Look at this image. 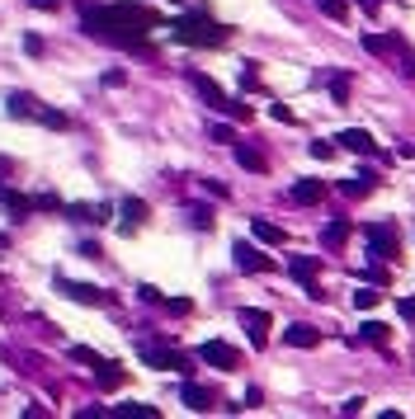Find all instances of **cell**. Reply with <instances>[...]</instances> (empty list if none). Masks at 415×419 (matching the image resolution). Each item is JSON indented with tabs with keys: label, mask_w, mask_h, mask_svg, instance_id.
<instances>
[{
	"label": "cell",
	"mask_w": 415,
	"mask_h": 419,
	"mask_svg": "<svg viewBox=\"0 0 415 419\" xmlns=\"http://www.w3.org/2000/svg\"><path fill=\"white\" fill-rule=\"evenodd\" d=\"M109 415H118V419H156L160 410L156 405H142V401H123V405H113Z\"/></svg>",
	"instance_id": "cell-19"
},
{
	"label": "cell",
	"mask_w": 415,
	"mask_h": 419,
	"mask_svg": "<svg viewBox=\"0 0 415 419\" xmlns=\"http://www.w3.org/2000/svg\"><path fill=\"white\" fill-rule=\"evenodd\" d=\"M62 217H71V221H109L113 217V207L109 202H62Z\"/></svg>",
	"instance_id": "cell-13"
},
{
	"label": "cell",
	"mask_w": 415,
	"mask_h": 419,
	"mask_svg": "<svg viewBox=\"0 0 415 419\" xmlns=\"http://www.w3.org/2000/svg\"><path fill=\"white\" fill-rule=\"evenodd\" d=\"M345 240H350V221H331V226L321 231V245L326 250H340Z\"/></svg>",
	"instance_id": "cell-23"
},
{
	"label": "cell",
	"mask_w": 415,
	"mask_h": 419,
	"mask_svg": "<svg viewBox=\"0 0 415 419\" xmlns=\"http://www.w3.org/2000/svg\"><path fill=\"white\" fill-rule=\"evenodd\" d=\"M378 302H383V292H378L373 283H368V288H359V292H354V307H359V311H373V307H378Z\"/></svg>",
	"instance_id": "cell-26"
},
{
	"label": "cell",
	"mask_w": 415,
	"mask_h": 419,
	"mask_svg": "<svg viewBox=\"0 0 415 419\" xmlns=\"http://www.w3.org/2000/svg\"><path fill=\"white\" fill-rule=\"evenodd\" d=\"M189 85L198 90V99H203L208 109H217V113H231L236 123H245V118H250V109H245L241 99H231V94H226V90H222V85H217L212 76H203V71H189Z\"/></svg>",
	"instance_id": "cell-4"
},
{
	"label": "cell",
	"mask_w": 415,
	"mask_h": 419,
	"mask_svg": "<svg viewBox=\"0 0 415 419\" xmlns=\"http://www.w3.org/2000/svg\"><path fill=\"white\" fill-rule=\"evenodd\" d=\"M5 109H10V118H33V123H43V127H71V118H66L62 109H48L38 94H24V90H10V99H5Z\"/></svg>",
	"instance_id": "cell-3"
},
{
	"label": "cell",
	"mask_w": 415,
	"mask_h": 419,
	"mask_svg": "<svg viewBox=\"0 0 415 419\" xmlns=\"http://www.w3.org/2000/svg\"><path fill=\"white\" fill-rule=\"evenodd\" d=\"M189 221L198 231H212V212H208V207H189Z\"/></svg>",
	"instance_id": "cell-29"
},
{
	"label": "cell",
	"mask_w": 415,
	"mask_h": 419,
	"mask_svg": "<svg viewBox=\"0 0 415 419\" xmlns=\"http://www.w3.org/2000/svg\"><path fill=\"white\" fill-rule=\"evenodd\" d=\"M340 151H354V155H368V160H378V155H383V146H378V141L368 137L364 127H345V132H340ZM387 160V155H383Z\"/></svg>",
	"instance_id": "cell-11"
},
{
	"label": "cell",
	"mask_w": 415,
	"mask_h": 419,
	"mask_svg": "<svg viewBox=\"0 0 415 419\" xmlns=\"http://www.w3.org/2000/svg\"><path fill=\"white\" fill-rule=\"evenodd\" d=\"M231 259H236V269L241 273H269V254H260L255 245H250V240H236V245H231Z\"/></svg>",
	"instance_id": "cell-12"
},
{
	"label": "cell",
	"mask_w": 415,
	"mask_h": 419,
	"mask_svg": "<svg viewBox=\"0 0 415 419\" xmlns=\"http://www.w3.org/2000/svg\"><path fill=\"white\" fill-rule=\"evenodd\" d=\"M241 85H245V90H255V85H260V76H255V66H245V71H241Z\"/></svg>",
	"instance_id": "cell-37"
},
{
	"label": "cell",
	"mask_w": 415,
	"mask_h": 419,
	"mask_svg": "<svg viewBox=\"0 0 415 419\" xmlns=\"http://www.w3.org/2000/svg\"><path fill=\"white\" fill-rule=\"evenodd\" d=\"M250 231H255V240H260V245H283V240H288V236H283V226H274L269 217H255V221H250Z\"/></svg>",
	"instance_id": "cell-17"
},
{
	"label": "cell",
	"mask_w": 415,
	"mask_h": 419,
	"mask_svg": "<svg viewBox=\"0 0 415 419\" xmlns=\"http://www.w3.org/2000/svg\"><path fill=\"white\" fill-rule=\"evenodd\" d=\"M137 354H142V363H151L160 373H193L189 358L175 354V349H165V344H137Z\"/></svg>",
	"instance_id": "cell-6"
},
{
	"label": "cell",
	"mask_w": 415,
	"mask_h": 419,
	"mask_svg": "<svg viewBox=\"0 0 415 419\" xmlns=\"http://www.w3.org/2000/svg\"><path fill=\"white\" fill-rule=\"evenodd\" d=\"M24 52H29V57H38V52H43V38H38V33H29V38H24Z\"/></svg>",
	"instance_id": "cell-35"
},
{
	"label": "cell",
	"mask_w": 415,
	"mask_h": 419,
	"mask_svg": "<svg viewBox=\"0 0 415 419\" xmlns=\"http://www.w3.org/2000/svg\"><path fill=\"white\" fill-rule=\"evenodd\" d=\"M179 396H184V405H189V410H212V396H208L203 387H193V382H184V391H179Z\"/></svg>",
	"instance_id": "cell-24"
},
{
	"label": "cell",
	"mask_w": 415,
	"mask_h": 419,
	"mask_svg": "<svg viewBox=\"0 0 415 419\" xmlns=\"http://www.w3.org/2000/svg\"><path fill=\"white\" fill-rule=\"evenodd\" d=\"M71 358H76V363H90V368H99V363H104V358H99L95 349H85V344H76V349H71Z\"/></svg>",
	"instance_id": "cell-30"
},
{
	"label": "cell",
	"mask_w": 415,
	"mask_h": 419,
	"mask_svg": "<svg viewBox=\"0 0 415 419\" xmlns=\"http://www.w3.org/2000/svg\"><path fill=\"white\" fill-rule=\"evenodd\" d=\"M236 321L241 325H245V335H250V344H255V349H264V344H269V311H260V307H241L236 311Z\"/></svg>",
	"instance_id": "cell-10"
},
{
	"label": "cell",
	"mask_w": 415,
	"mask_h": 419,
	"mask_svg": "<svg viewBox=\"0 0 415 419\" xmlns=\"http://www.w3.org/2000/svg\"><path fill=\"white\" fill-rule=\"evenodd\" d=\"M364 405H368V401H364V396H350V401L340 405V410H345V415H359V410H364Z\"/></svg>",
	"instance_id": "cell-36"
},
{
	"label": "cell",
	"mask_w": 415,
	"mask_h": 419,
	"mask_svg": "<svg viewBox=\"0 0 415 419\" xmlns=\"http://www.w3.org/2000/svg\"><path fill=\"white\" fill-rule=\"evenodd\" d=\"M397 311H401V321H415V297H401Z\"/></svg>",
	"instance_id": "cell-34"
},
{
	"label": "cell",
	"mask_w": 415,
	"mask_h": 419,
	"mask_svg": "<svg viewBox=\"0 0 415 419\" xmlns=\"http://www.w3.org/2000/svg\"><path fill=\"white\" fill-rule=\"evenodd\" d=\"M288 273H293V278H298V283L307 288V297H317V302L326 297V288L317 283V273H321V259H307V254H293V259H288Z\"/></svg>",
	"instance_id": "cell-9"
},
{
	"label": "cell",
	"mask_w": 415,
	"mask_h": 419,
	"mask_svg": "<svg viewBox=\"0 0 415 419\" xmlns=\"http://www.w3.org/2000/svg\"><path fill=\"white\" fill-rule=\"evenodd\" d=\"M160 307L170 311V316H189V311H193V302H189V297H165Z\"/></svg>",
	"instance_id": "cell-27"
},
{
	"label": "cell",
	"mask_w": 415,
	"mask_h": 419,
	"mask_svg": "<svg viewBox=\"0 0 415 419\" xmlns=\"http://www.w3.org/2000/svg\"><path fill=\"white\" fill-rule=\"evenodd\" d=\"M95 377H99V387H104V391H113V387H123V377H128V373H123L118 363H109V358H104V363L95 368Z\"/></svg>",
	"instance_id": "cell-21"
},
{
	"label": "cell",
	"mask_w": 415,
	"mask_h": 419,
	"mask_svg": "<svg viewBox=\"0 0 415 419\" xmlns=\"http://www.w3.org/2000/svg\"><path fill=\"white\" fill-rule=\"evenodd\" d=\"M331 99H336V104H350V76L331 80Z\"/></svg>",
	"instance_id": "cell-28"
},
{
	"label": "cell",
	"mask_w": 415,
	"mask_h": 419,
	"mask_svg": "<svg viewBox=\"0 0 415 419\" xmlns=\"http://www.w3.org/2000/svg\"><path fill=\"white\" fill-rule=\"evenodd\" d=\"M5 245H10V236H5V231H0V250H5Z\"/></svg>",
	"instance_id": "cell-41"
},
{
	"label": "cell",
	"mask_w": 415,
	"mask_h": 419,
	"mask_svg": "<svg viewBox=\"0 0 415 419\" xmlns=\"http://www.w3.org/2000/svg\"><path fill=\"white\" fill-rule=\"evenodd\" d=\"M231 151H236V165H241V170H250V174H264V170H269V155L260 151V146H245V141H236Z\"/></svg>",
	"instance_id": "cell-14"
},
{
	"label": "cell",
	"mask_w": 415,
	"mask_h": 419,
	"mask_svg": "<svg viewBox=\"0 0 415 419\" xmlns=\"http://www.w3.org/2000/svg\"><path fill=\"white\" fill-rule=\"evenodd\" d=\"M57 292L66 302H80V307H109V292L95 288V283H76V278H57Z\"/></svg>",
	"instance_id": "cell-7"
},
{
	"label": "cell",
	"mask_w": 415,
	"mask_h": 419,
	"mask_svg": "<svg viewBox=\"0 0 415 419\" xmlns=\"http://www.w3.org/2000/svg\"><path fill=\"white\" fill-rule=\"evenodd\" d=\"M354 5H359V10H368V15H378V10H383V0H354Z\"/></svg>",
	"instance_id": "cell-38"
},
{
	"label": "cell",
	"mask_w": 415,
	"mask_h": 419,
	"mask_svg": "<svg viewBox=\"0 0 415 419\" xmlns=\"http://www.w3.org/2000/svg\"><path fill=\"white\" fill-rule=\"evenodd\" d=\"M170 33H175V43H184V47H222L226 38H231V29H222L208 10H189V15L170 19Z\"/></svg>",
	"instance_id": "cell-2"
},
{
	"label": "cell",
	"mask_w": 415,
	"mask_h": 419,
	"mask_svg": "<svg viewBox=\"0 0 415 419\" xmlns=\"http://www.w3.org/2000/svg\"><path fill=\"white\" fill-rule=\"evenodd\" d=\"M212 141H222V146H236V132L226 123H212Z\"/></svg>",
	"instance_id": "cell-31"
},
{
	"label": "cell",
	"mask_w": 415,
	"mask_h": 419,
	"mask_svg": "<svg viewBox=\"0 0 415 419\" xmlns=\"http://www.w3.org/2000/svg\"><path fill=\"white\" fill-rule=\"evenodd\" d=\"M203 188L212 193V198H231V188H226V184H217V179H203Z\"/></svg>",
	"instance_id": "cell-33"
},
{
	"label": "cell",
	"mask_w": 415,
	"mask_h": 419,
	"mask_svg": "<svg viewBox=\"0 0 415 419\" xmlns=\"http://www.w3.org/2000/svg\"><path fill=\"white\" fill-rule=\"evenodd\" d=\"M80 29L113 47H146V33L160 29V15L137 0H113V5H90L80 15Z\"/></svg>",
	"instance_id": "cell-1"
},
{
	"label": "cell",
	"mask_w": 415,
	"mask_h": 419,
	"mask_svg": "<svg viewBox=\"0 0 415 419\" xmlns=\"http://www.w3.org/2000/svg\"><path fill=\"white\" fill-rule=\"evenodd\" d=\"M317 10L326 19H336V24H345L350 19V0H317Z\"/></svg>",
	"instance_id": "cell-25"
},
{
	"label": "cell",
	"mask_w": 415,
	"mask_h": 419,
	"mask_svg": "<svg viewBox=\"0 0 415 419\" xmlns=\"http://www.w3.org/2000/svg\"><path fill=\"white\" fill-rule=\"evenodd\" d=\"M33 10H57V5H62V0H29Z\"/></svg>",
	"instance_id": "cell-39"
},
{
	"label": "cell",
	"mask_w": 415,
	"mask_h": 419,
	"mask_svg": "<svg viewBox=\"0 0 415 419\" xmlns=\"http://www.w3.org/2000/svg\"><path fill=\"white\" fill-rule=\"evenodd\" d=\"M118 212L128 217V221H123V231H132L137 221H146V202L142 198H123V202H118Z\"/></svg>",
	"instance_id": "cell-22"
},
{
	"label": "cell",
	"mask_w": 415,
	"mask_h": 419,
	"mask_svg": "<svg viewBox=\"0 0 415 419\" xmlns=\"http://www.w3.org/2000/svg\"><path fill=\"white\" fill-rule=\"evenodd\" d=\"M326 198V184H321V179H298V184H293V202H307V207H312V202H321Z\"/></svg>",
	"instance_id": "cell-18"
},
{
	"label": "cell",
	"mask_w": 415,
	"mask_h": 419,
	"mask_svg": "<svg viewBox=\"0 0 415 419\" xmlns=\"http://www.w3.org/2000/svg\"><path fill=\"white\" fill-rule=\"evenodd\" d=\"M401 155H406V160H415V141H406V146H401Z\"/></svg>",
	"instance_id": "cell-40"
},
{
	"label": "cell",
	"mask_w": 415,
	"mask_h": 419,
	"mask_svg": "<svg viewBox=\"0 0 415 419\" xmlns=\"http://www.w3.org/2000/svg\"><path fill=\"white\" fill-rule=\"evenodd\" d=\"M312 155H317V160H331L336 146H331V141H312Z\"/></svg>",
	"instance_id": "cell-32"
},
{
	"label": "cell",
	"mask_w": 415,
	"mask_h": 419,
	"mask_svg": "<svg viewBox=\"0 0 415 419\" xmlns=\"http://www.w3.org/2000/svg\"><path fill=\"white\" fill-rule=\"evenodd\" d=\"M359 340H364V344H378V349H387V344H392V330H387L383 321H364V325H359Z\"/></svg>",
	"instance_id": "cell-20"
},
{
	"label": "cell",
	"mask_w": 415,
	"mask_h": 419,
	"mask_svg": "<svg viewBox=\"0 0 415 419\" xmlns=\"http://www.w3.org/2000/svg\"><path fill=\"white\" fill-rule=\"evenodd\" d=\"M364 47L373 52V57H387V52H406V43H401L397 33H364Z\"/></svg>",
	"instance_id": "cell-16"
},
{
	"label": "cell",
	"mask_w": 415,
	"mask_h": 419,
	"mask_svg": "<svg viewBox=\"0 0 415 419\" xmlns=\"http://www.w3.org/2000/svg\"><path fill=\"white\" fill-rule=\"evenodd\" d=\"M364 240H368V259H397L401 245H397V226L392 221H368L364 226Z\"/></svg>",
	"instance_id": "cell-5"
},
{
	"label": "cell",
	"mask_w": 415,
	"mask_h": 419,
	"mask_svg": "<svg viewBox=\"0 0 415 419\" xmlns=\"http://www.w3.org/2000/svg\"><path fill=\"white\" fill-rule=\"evenodd\" d=\"M283 344H288V349H317V344H321V330H317V325H302V321H298V325H288V330H283Z\"/></svg>",
	"instance_id": "cell-15"
},
{
	"label": "cell",
	"mask_w": 415,
	"mask_h": 419,
	"mask_svg": "<svg viewBox=\"0 0 415 419\" xmlns=\"http://www.w3.org/2000/svg\"><path fill=\"white\" fill-rule=\"evenodd\" d=\"M198 358H203L208 368H217V373H236L241 368V354L231 349L226 340H208V344H198Z\"/></svg>",
	"instance_id": "cell-8"
}]
</instances>
